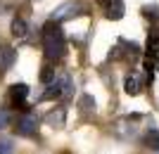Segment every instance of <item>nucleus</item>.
<instances>
[{"label":"nucleus","mask_w":159,"mask_h":154,"mask_svg":"<svg viewBox=\"0 0 159 154\" xmlns=\"http://www.w3.org/2000/svg\"><path fill=\"white\" fill-rule=\"evenodd\" d=\"M43 50H45V57L50 62H60L66 55V40H64V31H62V21L50 19L43 26Z\"/></svg>","instance_id":"obj_1"},{"label":"nucleus","mask_w":159,"mask_h":154,"mask_svg":"<svg viewBox=\"0 0 159 154\" xmlns=\"http://www.w3.org/2000/svg\"><path fill=\"white\" fill-rule=\"evenodd\" d=\"M14 130H17V135H21V138H33V135L38 133V119L33 114H29V112H24V114L17 119V123H14Z\"/></svg>","instance_id":"obj_2"},{"label":"nucleus","mask_w":159,"mask_h":154,"mask_svg":"<svg viewBox=\"0 0 159 154\" xmlns=\"http://www.w3.org/2000/svg\"><path fill=\"white\" fill-rule=\"evenodd\" d=\"M138 57H140V45L128 43V40H119L114 52H109V59H138Z\"/></svg>","instance_id":"obj_3"},{"label":"nucleus","mask_w":159,"mask_h":154,"mask_svg":"<svg viewBox=\"0 0 159 154\" xmlns=\"http://www.w3.org/2000/svg\"><path fill=\"white\" fill-rule=\"evenodd\" d=\"M81 12H83V5H81V2H74V0H69V2H64V5H60L57 10H55L52 19L66 21V19H74V17H76V14H81Z\"/></svg>","instance_id":"obj_4"},{"label":"nucleus","mask_w":159,"mask_h":154,"mask_svg":"<svg viewBox=\"0 0 159 154\" xmlns=\"http://www.w3.org/2000/svg\"><path fill=\"white\" fill-rule=\"evenodd\" d=\"M29 97V86L26 83H14L12 88H10V100H12L14 107H19L26 112V107H24V100Z\"/></svg>","instance_id":"obj_5"},{"label":"nucleus","mask_w":159,"mask_h":154,"mask_svg":"<svg viewBox=\"0 0 159 154\" xmlns=\"http://www.w3.org/2000/svg\"><path fill=\"white\" fill-rule=\"evenodd\" d=\"M14 59H17V52H14L10 45H0V76L7 74L12 69Z\"/></svg>","instance_id":"obj_6"},{"label":"nucleus","mask_w":159,"mask_h":154,"mask_svg":"<svg viewBox=\"0 0 159 154\" xmlns=\"http://www.w3.org/2000/svg\"><path fill=\"white\" fill-rule=\"evenodd\" d=\"M105 10H107V19H114V21L121 19L124 12H126V10H124V0H109L105 5Z\"/></svg>","instance_id":"obj_7"},{"label":"nucleus","mask_w":159,"mask_h":154,"mask_svg":"<svg viewBox=\"0 0 159 154\" xmlns=\"http://www.w3.org/2000/svg\"><path fill=\"white\" fill-rule=\"evenodd\" d=\"M124 90H126V95H140V90H143V81H140L135 74H128L126 81H124Z\"/></svg>","instance_id":"obj_8"},{"label":"nucleus","mask_w":159,"mask_h":154,"mask_svg":"<svg viewBox=\"0 0 159 154\" xmlns=\"http://www.w3.org/2000/svg\"><path fill=\"white\" fill-rule=\"evenodd\" d=\"M12 36H14V38H19V40H24L29 36V24L21 19V17H17V19L12 21Z\"/></svg>","instance_id":"obj_9"},{"label":"nucleus","mask_w":159,"mask_h":154,"mask_svg":"<svg viewBox=\"0 0 159 154\" xmlns=\"http://www.w3.org/2000/svg\"><path fill=\"white\" fill-rule=\"evenodd\" d=\"M45 121H48V123H50V126H57V128H60V126H64V109H57V112H50V114H45Z\"/></svg>","instance_id":"obj_10"},{"label":"nucleus","mask_w":159,"mask_h":154,"mask_svg":"<svg viewBox=\"0 0 159 154\" xmlns=\"http://www.w3.org/2000/svg\"><path fill=\"white\" fill-rule=\"evenodd\" d=\"M81 112H83V114H95V100L93 97H90V95H83V97H81Z\"/></svg>","instance_id":"obj_11"},{"label":"nucleus","mask_w":159,"mask_h":154,"mask_svg":"<svg viewBox=\"0 0 159 154\" xmlns=\"http://www.w3.org/2000/svg\"><path fill=\"white\" fill-rule=\"evenodd\" d=\"M145 142H147V147H150V149L159 152V133H157V130H150V133L145 135Z\"/></svg>","instance_id":"obj_12"},{"label":"nucleus","mask_w":159,"mask_h":154,"mask_svg":"<svg viewBox=\"0 0 159 154\" xmlns=\"http://www.w3.org/2000/svg\"><path fill=\"white\" fill-rule=\"evenodd\" d=\"M7 126H12V112L10 109H0V130H5Z\"/></svg>","instance_id":"obj_13"},{"label":"nucleus","mask_w":159,"mask_h":154,"mask_svg":"<svg viewBox=\"0 0 159 154\" xmlns=\"http://www.w3.org/2000/svg\"><path fill=\"white\" fill-rule=\"evenodd\" d=\"M143 14L150 17V19H157L159 21V5H145V7H143Z\"/></svg>","instance_id":"obj_14"},{"label":"nucleus","mask_w":159,"mask_h":154,"mask_svg":"<svg viewBox=\"0 0 159 154\" xmlns=\"http://www.w3.org/2000/svg\"><path fill=\"white\" fill-rule=\"evenodd\" d=\"M52 78H55V69L50 67V64H45L43 71H40V81H43V83H50Z\"/></svg>","instance_id":"obj_15"},{"label":"nucleus","mask_w":159,"mask_h":154,"mask_svg":"<svg viewBox=\"0 0 159 154\" xmlns=\"http://www.w3.org/2000/svg\"><path fill=\"white\" fill-rule=\"evenodd\" d=\"M12 140H5V138H2V140H0V152H12Z\"/></svg>","instance_id":"obj_16"},{"label":"nucleus","mask_w":159,"mask_h":154,"mask_svg":"<svg viewBox=\"0 0 159 154\" xmlns=\"http://www.w3.org/2000/svg\"><path fill=\"white\" fill-rule=\"evenodd\" d=\"M98 2H100V5H107V2H109V0H98Z\"/></svg>","instance_id":"obj_17"}]
</instances>
